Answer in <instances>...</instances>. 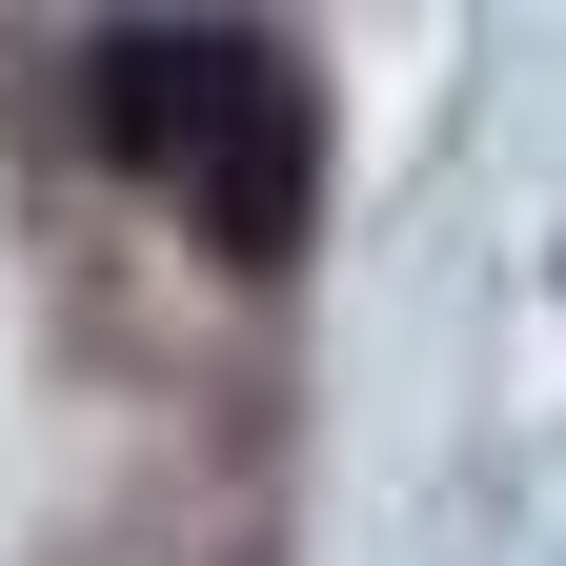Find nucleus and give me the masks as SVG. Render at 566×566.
Instances as JSON below:
<instances>
[{
	"label": "nucleus",
	"instance_id": "obj_1",
	"mask_svg": "<svg viewBox=\"0 0 566 566\" xmlns=\"http://www.w3.org/2000/svg\"><path fill=\"white\" fill-rule=\"evenodd\" d=\"M182 202H202V243L223 263H304V223H324V102H304V61L263 41V82L223 102V142L182 163Z\"/></svg>",
	"mask_w": 566,
	"mask_h": 566
},
{
	"label": "nucleus",
	"instance_id": "obj_2",
	"mask_svg": "<svg viewBox=\"0 0 566 566\" xmlns=\"http://www.w3.org/2000/svg\"><path fill=\"white\" fill-rule=\"evenodd\" d=\"M243 82H263V41H243V21H122L82 102H102L122 163H163V182H182L202 142H223V102H243Z\"/></svg>",
	"mask_w": 566,
	"mask_h": 566
}]
</instances>
